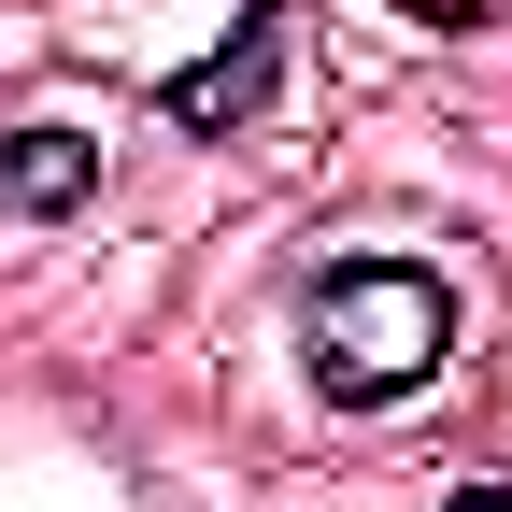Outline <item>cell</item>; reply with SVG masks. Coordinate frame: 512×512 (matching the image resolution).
I'll return each mask as SVG.
<instances>
[{"label":"cell","instance_id":"2","mask_svg":"<svg viewBox=\"0 0 512 512\" xmlns=\"http://www.w3.org/2000/svg\"><path fill=\"white\" fill-rule=\"evenodd\" d=\"M271 86H285V0H256V15L200 57V72H171V86H157V114L185 128V143H228L242 114H271Z\"/></svg>","mask_w":512,"mask_h":512},{"label":"cell","instance_id":"4","mask_svg":"<svg viewBox=\"0 0 512 512\" xmlns=\"http://www.w3.org/2000/svg\"><path fill=\"white\" fill-rule=\"evenodd\" d=\"M441 512H512V484H456V498H441Z\"/></svg>","mask_w":512,"mask_h":512},{"label":"cell","instance_id":"1","mask_svg":"<svg viewBox=\"0 0 512 512\" xmlns=\"http://www.w3.org/2000/svg\"><path fill=\"white\" fill-rule=\"evenodd\" d=\"M456 356V285L427 256H313L299 271V384L328 413H399Z\"/></svg>","mask_w":512,"mask_h":512},{"label":"cell","instance_id":"3","mask_svg":"<svg viewBox=\"0 0 512 512\" xmlns=\"http://www.w3.org/2000/svg\"><path fill=\"white\" fill-rule=\"evenodd\" d=\"M100 200V143L86 128H0V228H72Z\"/></svg>","mask_w":512,"mask_h":512}]
</instances>
